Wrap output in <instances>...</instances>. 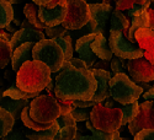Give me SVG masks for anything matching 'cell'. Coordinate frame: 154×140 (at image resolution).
I'll return each mask as SVG.
<instances>
[{
  "mask_svg": "<svg viewBox=\"0 0 154 140\" xmlns=\"http://www.w3.org/2000/svg\"><path fill=\"white\" fill-rule=\"evenodd\" d=\"M2 96L8 97V98H11V100H15V101H21V100H27L29 101L30 98H32V100L37 98L40 95H38V94H27V92L20 90L17 84H16V80H15V82L12 84L8 88V90H5V91L2 92Z\"/></svg>",
  "mask_w": 154,
  "mask_h": 140,
  "instance_id": "obj_24",
  "label": "cell"
},
{
  "mask_svg": "<svg viewBox=\"0 0 154 140\" xmlns=\"http://www.w3.org/2000/svg\"><path fill=\"white\" fill-rule=\"evenodd\" d=\"M93 68L94 69H100V70H105V71H111V63L100 60V61L96 63Z\"/></svg>",
  "mask_w": 154,
  "mask_h": 140,
  "instance_id": "obj_39",
  "label": "cell"
},
{
  "mask_svg": "<svg viewBox=\"0 0 154 140\" xmlns=\"http://www.w3.org/2000/svg\"><path fill=\"white\" fill-rule=\"evenodd\" d=\"M23 15L26 20L37 30H46V25L40 19V7L35 3H29L23 7Z\"/></svg>",
  "mask_w": 154,
  "mask_h": 140,
  "instance_id": "obj_20",
  "label": "cell"
},
{
  "mask_svg": "<svg viewBox=\"0 0 154 140\" xmlns=\"http://www.w3.org/2000/svg\"><path fill=\"white\" fill-rule=\"evenodd\" d=\"M139 106L140 103L138 102H134V103H131V105H127V106H122L121 107V111H122V114H123V118H122V127H127L130 124L139 113Z\"/></svg>",
  "mask_w": 154,
  "mask_h": 140,
  "instance_id": "obj_27",
  "label": "cell"
},
{
  "mask_svg": "<svg viewBox=\"0 0 154 140\" xmlns=\"http://www.w3.org/2000/svg\"><path fill=\"white\" fill-rule=\"evenodd\" d=\"M40 7V19L46 25V27H58L62 26L68 15V0H60V3L53 7Z\"/></svg>",
  "mask_w": 154,
  "mask_h": 140,
  "instance_id": "obj_13",
  "label": "cell"
},
{
  "mask_svg": "<svg viewBox=\"0 0 154 140\" xmlns=\"http://www.w3.org/2000/svg\"><path fill=\"white\" fill-rule=\"evenodd\" d=\"M15 123L16 119L10 112L4 108H0V138L4 139L5 136H8L15 128Z\"/></svg>",
  "mask_w": 154,
  "mask_h": 140,
  "instance_id": "obj_22",
  "label": "cell"
},
{
  "mask_svg": "<svg viewBox=\"0 0 154 140\" xmlns=\"http://www.w3.org/2000/svg\"><path fill=\"white\" fill-rule=\"evenodd\" d=\"M148 15H149V28L154 31V7H150L148 10Z\"/></svg>",
  "mask_w": 154,
  "mask_h": 140,
  "instance_id": "obj_42",
  "label": "cell"
},
{
  "mask_svg": "<svg viewBox=\"0 0 154 140\" xmlns=\"http://www.w3.org/2000/svg\"><path fill=\"white\" fill-rule=\"evenodd\" d=\"M127 61L128 60L113 57V59L111 60V73L113 74V76L117 74H126L125 70L127 69Z\"/></svg>",
  "mask_w": 154,
  "mask_h": 140,
  "instance_id": "obj_31",
  "label": "cell"
},
{
  "mask_svg": "<svg viewBox=\"0 0 154 140\" xmlns=\"http://www.w3.org/2000/svg\"><path fill=\"white\" fill-rule=\"evenodd\" d=\"M53 41H56L59 47L62 48L63 53H64V57H66V61H69L72 60L74 57H73V46H72V38L69 34H66V36H62V37H58V38H54Z\"/></svg>",
  "mask_w": 154,
  "mask_h": 140,
  "instance_id": "obj_29",
  "label": "cell"
},
{
  "mask_svg": "<svg viewBox=\"0 0 154 140\" xmlns=\"http://www.w3.org/2000/svg\"><path fill=\"white\" fill-rule=\"evenodd\" d=\"M90 9L86 1L82 0H68V15L62 26L67 31L80 30L90 22Z\"/></svg>",
  "mask_w": 154,
  "mask_h": 140,
  "instance_id": "obj_8",
  "label": "cell"
},
{
  "mask_svg": "<svg viewBox=\"0 0 154 140\" xmlns=\"http://www.w3.org/2000/svg\"><path fill=\"white\" fill-rule=\"evenodd\" d=\"M69 63H70L73 67L79 68V69H86V68H88L85 63H84L82 59H79V58H73L72 60H69ZM88 69H89V68H88Z\"/></svg>",
  "mask_w": 154,
  "mask_h": 140,
  "instance_id": "obj_40",
  "label": "cell"
},
{
  "mask_svg": "<svg viewBox=\"0 0 154 140\" xmlns=\"http://www.w3.org/2000/svg\"><path fill=\"white\" fill-rule=\"evenodd\" d=\"M136 42L144 52V57L154 64V31L150 28H140L136 32Z\"/></svg>",
  "mask_w": 154,
  "mask_h": 140,
  "instance_id": "obj_16",
  "label": "cell"
},
{
  "mask_svg": "<svg viewBox=\"0 0 154 140\" xmlns=\"http://www.w3.org/2000/svg\"><path fill=\"white\" fill-rule=\"evenodd\" d=\"M52 71L42 61L31 60L21 67L16 74V84L27 94H38L46 90L52 80Z\"/></svg>",
  "mask_w": 154,
  "mask_h": 140,
  "instance_id": "obj_2",
  "label": "cell"
},
{
  "mask_svg": "<svg viewBox=\"0 0 154 140\" xmlns=\"http://www.w3.org/2000/svg\"><path fill=\"white\" fill-rule=\"evenodd\" d=\"M12 54L14 50L10 46V41L5 40L4 37H0V68L4 69L9 64V61L12 59Z\"/></svg>",
  "mask_w": 154,
  "mask_h": 140,
  "instance_id": "obj_26",
  "label": "cell"
},
{
  "mask_svg": "<svg viewBox=\"0 0 154 140\" xmlns=\"http://www.w3.org/2000/svg\"><path fill=\"white\" fill-rule=\"evenodd\" d=\"M72 106L73 108H93L94 106H96L95 101H72Z\"/></svg>",
  "mask_w": 154,
  "mask_h": 140,
  "instance_id": "obj_37",
  "label": "cell"
},
{
  "mask_svg": "<svg viewBox=\"0 0 154 140\" xmlns=\"http://www.w3.org/2000/svg\"><path fill=\"white\" fill-rule=\"evenodd\" d=\"M109 43L113 55L117 58H121L125 60H133V59L144 57V52L138 47V44L130 42L123 36L122 32L110 33Z\"/></svg>",
  "mask_w": 154,
  "mask_h": 140,
  "instance_id": "obj_9",
  "label": "cell"
},
{
  "mask_svg": "<svg viewBox=\"0 0 154 140\" xmlns=\"http://www.w3.org/2000/svg\"><path fill=\"white\" fill-rule=\"evenodd\" d=\"M127 129L132 136H136L139 132L144 129L154 130V102L143 101L139 106L138 116L127 125Z\"/></svg>",
  "mask_w": 154,
  "mask_h": 140,
  "instance_id": "obj_10",
  "label": "cell"
},
{
  "mask_svg": "<svg viewBox=\"0 0 154 140\" xmlns=\"http://www.w3.org/2000/svg\"><path fill=\"white\" fill-rule=\"evenodd\" d=\"M130 20L123 14L122 11H119L115 9L111 15V22H110V33L115 32H125L130 30Z\"/></svg>",
  "mask_w": 154,
  "mask_h": 140,
  "instance_id": "obj_21",
  "label": "cell"
},
{
  "mask_svg": "<svg viewBox=\"0 0 154 140\" xmlns=\"http://www.w3.org/2000/svg\"><path fill=\"white\" fill-rule=\"evenodd\" d=\"M36 44L37 43H25L14 50L11 64H12V69H14V71H16V74L19 73V70L21 69V67L25 63L33 60L32 53H33V48Z\"/></svg>",
  "mask_w": 154,
  "mask_h": 140,
  "instance_id": "obj_17",
  "label": "cell"
},
{
  "mask_svg": "<svg viewBox=\"0 0 154 140\" xmlns=\"http://www.w3.org/2000/svg\"><path fill=\"white\" fill-rule=\"evenodd\" d=\"M123 114L121 108H107L97 103L91 111V123L94 128L105 134H113L122 128Z\"/></svg>",
  "mask_w": 154,
  "mask_h": 140,
  "instance_id": "obj_5",
  "label": "cell"
},
{
  "mask_svg": "<svg viewBox=\"0 0 154 140\" xmlns=\"http://www.w3.org/2000/svg\"><path fill=\"white\" fill-rule=\"evenodd\" d=\"M82 136H83V135H82V134L79 133V130H78V135H76V138H75V140H79V139H80Z\"/></svg>",
  "mask_w": 154,
  "mask_h": 140,
  "instance_id": "obj_44",
  "label": "cell"
},
{
  "mask_svg": "<svg viewBox=\"0 0 154 140\" xmlns=\"http://www.w3.org/2000/svg\"><path fill=\"white\" fill-rule=\"evenodd\" d=\"M110 95L116 102L127 106L138 102V98L144 95V90L140 88L127 74H117L110 81Z\"/></svg>",
  "mask_w": 154,
  "mask_h": 140,
  "instance_id": "obj_3",
  "label": "cell"
},
{
  "mask_svg": "<svg viewBox=\"0 0 154 140\" xmlns=\"http://www.w3.org/2000/svg\"><path fill=\"white\" fill-rule=\"evenodd\" d=\"M45 34L49 38V40H54V38L62 37L68 34V31L64 28L63 26H58V27H47L45 30Z\"/></svg>",
  "mask_w": 154,
  "mask_h": 140,
  "instance_id": "obj_34",
  "label": "cell"
},
{
  "mask_svg": "<svg viewBox=\"0 0 154 140\" xmlns=\"http://www.w3.org/2000/svg\"><path fill=\"white\" fill-rule=\"evenodd\" d=\"M128 76L134 82H152L154 81V64L146 59V57L127 61Z\"/></svg>",
  "mask_w": 154,
  "mask_h": 140,
  "instance_id": "obj_11",
  "label": "cell"
},
{
  "mask_svg": "<svg viewBox=\"0 0 154 140\" xmlns=\"http://www.w3.org/2000/svg\"><path fill=\"white\" fill-rule=\"evenodd\" d=\"M76 135H78V127L76 125H63L59 128L53 140H75Z\"/></svg>",
  "mask_w": 154,
  "mask_h": 140,
  "instance_id": "obj_30",
  "label": "cell"
},
{
  "mask_svg": "<svg viewBox=\"0 0 154 140\" xmlns=\"http://www.w3.org/2000/svg\"><path fill=\"white\" fill-rule=\"evenodd\" d=\"M58 130H59V125L57 122H54V124L47 130L35 132L31 129H26V135L30 140H53L54 136L57 135Z\"/></svg>",
  "mask_w": 154,
  "mask_h": 140,
  "instance_id": "obj_25",
  "label": "cell"
},
{
  "mask_svg": "<svg viewBox=\"0 0 154 140\" xmlns=\"http://www.w3.org/2000/svg\"><path fill=\"white\" fill-rule=\"evenodd\" d=\"M2 140H30V139L26 135V129L20 125H16V128L12 129V132Z\"/></svg>",
  "mask_w": 154,
  "mask_h": 140,
  "instance_id": "obj_33",
  "label": "cell"
},
{
  "mask_svg": "<svg viewBox=\"0 0 154 140\" xmlns=\"http://www.w3.org/2000/svg\"><path fill=\"white\" fill-rule=\"evenodd\" d=\"M33 60L42 61L51 69V71L57 73L60 71L66 63V57L59 44L53 40H45L38 42L32 53Z\"/></svg>",
  "mask_w": 154,
  "mask_h": 140,
  "instance_id": "obj_6",
  "label": "cell"
},
{
  "mask_svg": "<svg viewBox=\"0 0 154 140\" xmlns=\"http://www.w3.org/2000/svg\"><path fill=\"white\" fill-rule=\"evenodd\" d=\"M14 22V9L12 5L8 0L0 1V27L5 30Z\"/></svg>",
  "mask_w": 154,
  "mask_h": 140,
  "instance_id": "obj_23",
  "label": "cell"
},
{
  "mask_svg": "<svg viewBox=\"0 0 154 140\" xmlns=\"http://www.w3.org/2000/svg\"><path fill=\"white\" fill-rule=\"evenodd\" d=\"M95 33H89L85 36H82L75 43V50L79 54V59H82L89 69H91L95 65V61L97 60V57L93 52V43L96 40Z\"/></svg>",
  "mask_w": 154,
  "mask_h": 140,
  "instance_id": "obj_14",
  "label": "cell"
},
{
  "mask_svg": "<svg viewBox=\"0 0 154 140\" xmlns=\"http://www.w3.org/2000/svg\"><path fill=\"white\" fill-rule=\"evenodd\" d=\"M97 91V81L90 69H79L69 61L56 78L54 96L60 101H93Z\"/></svg>",
  "mask_w": 154,
  "mask_h": 140,
  "instance_id": "obj_1",
  "label": "cell"
},
{
  "mask_svg": "<svg viewBox=\"0 0 154 140\" xmlns=\"http://www.w3.org/2000/svg\"><path fill=\"white\" fill-rule=\"evenodd\" d=\"M85 128L91 132V135H83L79 140H113V134H105L102 132H99L97 129L94 128V125L91 123V121L89 119L88 122H85Z\"/></svg>",
  "mask_w": 154,
  "mask_h": 140,
  "instance_id": "obj_28",
  "label": "cell"
},
{
  "mask_svg": "<svg viewBox=\"0 0 154 140\" xmlns=\"http://www.w3.org/2000/svg\"><path fill=\"white\" fill-rule=\"evenodd\" d=\"M134 5H136V0H119V1H116V10L130 11Z\"/></svg>",
  "mask_w": 154,
  "mask_h": 140,
  "instance_id": "obj_36",
  "label": "cell"
},
{
  "mask_svg": "<svg viewBox=\"0 0 154 140\" xmlns=\"http://www.w3.org/2000/svg\"><path fill=\"white\" fill-rule=\"evenodd\" d=\"M90 9V22L88 27L89 31L95 34H102L105 37H110V28L109 22H111V15L113 12V7L110 4H89Z\"/></svg>",
  "mask_w": 154,
  "mask_h": 140,
  "instance_id": "obj_7",
  "label": "cell"
},
{
  "mask_svg": "<svg viewBox=\"0 0 154 140\" xmlns=\"http://www.w3.org/2000/svg\"><path fill=\"white\" fill-rule=\"evenodd\" d=\"M60 114L62 109L56 96L40 95L30 103V116L40 124H53Z\"/></svg>",
  "mask_w": 154,
  "mask_h": 140,
  "instance_id": "obj_4",
  "label": "cell"
},
{
  "mask_svg": "<svg viewBox=\"0 0 154 140\" xmlns=\"http://www.w3.org/2000/svg\"><path fill=\"white\" fill-rule=\"evenodd\" d=\"M119 132H120V134H121L122 140H134V136H132V135L130 134V132H128V129L125 128V127H122V128H121Z\"/></svg>",
  "mask_w": 154,
  "mask_h": 140,
  "instance_id": "obj_41",
  "label": "cell"
},
{
  "mask_svg": "<svg viewBox=\"0 0 154 140\" xmlns=\"http://www.w3.org/2000/svg\"><path fill=\"white\" fill-rule=\"evenodd\" d=\"M45 40H46L45 33L40 30L35 28L27 20H25L21 23V28L17 30L16 33L12 34L10 46H11L12 50H15L25 43H38Z\"/></svg>",
  "mask_w": 154,
  "mask_h": 140,
  "instance_id": "obj_12",
  "label": "cell"
},
{
  "mask_svg": "<svg viewBox=\"0 0 154 140\" xmlns=\"http://www.w3.org/2000/svg\"><path fill=\"white\" fill-rule=\"evenodd\" d=\"M31 102H29L27 100H21V101H15L8 97L2 96V100H0V105H2V108L6 109L8 112H10L12 116H14L15 119H21V114L23 112V109L27 106H30Z\"/></svg>",
  "mask_w": 154,
  "mask_h": 140,
  "instance_id": "obj_19",
  "label": "cell"
},
{
  "mask_svg": "<svg viewBox=\"0 0 154 140\" xmlns=\"http://www.w3.org/2000/svg\"><path fill=\"white\" fill-rule=\"evenodd\" d=\"M134 140H154V130L153 129H144L139 132L136 136Z\"/></svg>",
  "mask_w": 154,
  "mask_h": 140,
  "instance_id": "obj_38",
  "label": "cell"
},
{
  "mask_svg": "<svg viewBox=\"0 0 154 140\" xmlns=\"http://www.w3.org/2000/svg\"><path fill=\"white\" fill-rule=\"evenodd\" d=\"M93 52L95 53V55L97 57V59L102 60V61H110L113 59V53L111 50L110 43H109V38L102 36V34H97L96 40L91 46Z\"/></svg>",
  "mask_w": 154,
  "mask_h": 140,
  "instance_id": "obj_18",
  "label": "cell"
},
{
  "mask_svg": "<svg viewBox=\"0 0 154 140\" xmlns=\"http://www.w3.org/2000/svg\"><path fill=\"white\" fill-rule=\"evenodd\" d=\"M143 100L144 101H153V102H154V87L143 95Z\"/></svg>",
  "mask_w": 154,
  "mask_h": 140,
  "instance_id": "obj_43",
  "label": "cell"
},
{
  "mask_svg": "<svg viewBox=\"0 0 154 140\" xmlns=\"http://www.w3.org/2000/svg\"><path fill=\"white\" fill-rule=\"evenodd\" d=\"M91 111H93V108H85V109L73 108L72 116L74 117L76 123H78V122H88L89 119L91 118Z\"/></svg>",
  "mask_w": 154,
  "mask_h": 140,
  "instance_id": "obj_32",
  "label": "cell"
},
{
  "mask_svg": "<svg viewBox=\"0 0 154 140\" xmlns=\"http://www.w3.org/2000/svg\"><path fill=\"white\" fill-rule=\"evenodd\" d=\"M95 80L97 81V91L93 98L95 101V103H102L105 102L107 98L111 97L110 95V81L113 78V74L111 71H105V70H100V69H90Z\"/></svg>",
  "mask_w": 154,
  "mask_h": 140,
  "instance_id": "obj_15",
  "label": "cell"
},
{
  "mask_svg": "<svg viewBox=\"0 0 154 140\" xmlns=\"http://www.w3.org/2000/svg\"><path fill=\"white\" fill-rule=\"evenodd\" d=\"M57 123L59 125V128L63 125H76V121L72 116V113L70 114H60V117L57 119Z\"/></svg>",
  "mask_w": 154,
  "mask_h": 140,
  "instance_id": "obj_35",
  "label": "cell"
}]
</instances>
